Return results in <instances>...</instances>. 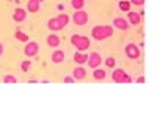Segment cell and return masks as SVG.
I'll list each match as a JSON object with an SVG mask.
<instances>
[{
	"mask_svg": "<svg viewBox=\"0 0 159 119\" xmlns=\"http://www.w3.org/2000/svg\"><path fill=\"white\" fill-rule=\"evenodd\" d=\"M73 22L76 24V25H85L86 22H88V14L83 11V9H79V11H76L75 14H73Z\"/></svg>",
	"mask_w": 159,
	"mask_h": 119,
	"instance_id": "obj_5",
	"label": "cell"
},
{
	"mask_svg": "<svg viewBox=\"0 0 159 119\" xmlns=\"http://www.w3.org/2000/svg\"><path fill=\"white\" fill-rule=\"evenodd\" d=\"M36 2H39V3H40V2H42V0H36Z\"/></svg>",
	"mask_w": 159,
	"mask_h": 119,
	"instance_id": "obj_29",
	"label": "cell"
},
{
	"mask_svg": "<svg viewBox=\"0 0 159 119\" xmlns=\"http://www.w3.org/2000/svg\"><path fill=\"white\" fill-rule=\"evenodd\" d=\"M64 82H66V84H73V82H75V77H73V76L64 77Z\"/></svg>",
	"mask_w": 159,
	"mask_h": 119,
	"instance_id": "obj_26",
	"label": "cell"
},
{
	"mask_svg": "<svg viewBox=\"0 0 159 119\" xmlns=\"http://www.w3.org/2000/svg\"><path fill=\"white\" fill-rule=\"evenodd\" d=\"M126 21H128L129 25H139L140 22H141V15H140L139 12H131V11H128Z\"/></svg>",
	"mask_w": 159,
	"mask_h": 119,
	"instance_id": "obj_9",
	"label": "cell"
},
{
	"mask_svg": "<svg viewBox=\"0 0 159 119\" xmlns=\"http://www.w3.org/2000/svg\"><path fill=\"white\" fill-rule=\"evenodd\" d=\"M46 43H48L49 48H58V45H60V37H58L55 33H51V34L46 37Z\"/></svg>",
	"mask_w": 159,
	"mask_h": 119,
	"instance_id": "obj_12",
	"label": "cell"
},
{
	"mask_svg": "<svg viewBox=\"0 0 159 119\" xmlns=\"http://www.w3.org/2000/svg\"><path fill=\"white\" fill-rule=\"evenodd\" d=\"M125 55L128 58H131V60H139L140 55H141V51L135 43H128L125 46Z\"/></svg>",
	"mask_w": 159,
	"mask_h": 119,
	"instance_id": "obj_4",
	"label": "cell"
},
{
	"mask_svg": "<svg viewBox=\"0 0 159 119\" xmlns=\"http://www.w3.org/2000/svg\"><path fill=\"white\" fill-rule=\"evenodd\" d=\"M111 25H113L115 28L122 30V31H126V30L129 28V24H128V21H126L125 18H120V16L115 18V20H113V22H111Z\"/></svg>",
	"mask_w": 159,
	"mask_h": 119,
	"instance_id": "obj_8",
	"label": "cell"
},
{
	"mask_svg": "<svg viewBox=\"0 0 159 119\" xmlns=\"http://www.w3.org/2000/svg\"><path fill=\"white\" fill-rule=\"evenodd\" d=\"M92 76H94V79L95 80H104L106 79V76H107V73L103 70V69H94V71H92Z\"/></svg>",
	"mask_w": 159,
	"mask_h": 119,
	"instance_id": "obj_17",
	"label": "cell"
},
{
	"mask_svg": "<svg viewBox=\"0 0 159 119\" xmlns=\"http://www.w3.org/2000/svg\"><path fill=\"white\" fill-rule=\"evenodd\" d=\"M70 42H71V45H73L79 52L88 51V48H89V45H91L89 39L85 37V36H80V34H73L71 36V39H70Z\"/></svg>",
	"mask_w": 159,
	"mask_h": 119,
	"instance_id": "obj_2",
	"label": "cell"
},
{
	"mask_svg": "<svg viewBox=\"0 0 159 119\" xmlns=\"http://www.w3.org/2000/svg\"><path fill=\"white\" fill-rule=\"evenodd\" d=\"M57 20L60 21V24H61L62 28H64V27H66V25H67V24L70 22V16H69L67 14H60L58 16H57Z\"/></svg>",
	"mask_w": 159,
	"mask_h": 119,
	"instance_id": "obj_18",
	"label": "cell"
},
{
	"mask_svg": "<svg viewBox=\"0 0 159 119\" xmlns=\"http://www.w3.org/2000/svg\"><path fill=\"white\" fill-rule=\"evenodd\" d=\"M131 5H135V6H143V5H144V0H131Z\"/></svg>",
	"mask_w": 159,
	"mask_h": 119,
	"instance_id": "obj_25",
	"label": "cell"
},
{
	"mask_svg": "<svg viewBox=\"0 0 159 119\" xmlns=\"http://www.w3.org/2000/svg\"><path fill=\"white\" fill-rule=\"evenodd\" d=\"M39 9H40V3H39V2H36V0H28V3H27L28 12L34 14V12H39Z\"/></svg>",
	"mask_w": 159,
	"mask_h": 119,
	"instance_id": "obj_16",
	"label": "cell"
},
{
	"mask_svg": "<svg viewBox=\"0 0 159 119\" xmlns=\"http://www.w3.org/2000/svg\"><path fill=\"white\" fill-rule=\"evenodd\" d=\"M73 77H75V80H82L86 77V70L83 67H76L73 70Z\"/></svg>",
	"mask_w": 159,
	"mask_h": 119,
	"instance_id": "obj_15",
	"label": "cell"
},
{
	"mask_svg": "<svg viewBox=\"0 0 159 119\" xmlns=\"http://www.w3.org/2000/svg\"><path fill=\"white\" fill-rule=\"evenodd\" d=\"M3 51H5V48H3V45L0 43V57L3 55Z\"/></svg>",
	"mask_w": 159,
	"mask_h": 119,
	"instance_id": "obj_28",
	"label": "cell"
},
{
	"mask_svg": "<svg viewBox=\"0 0 159 119\" xmlns=\"http://www.w3.org/2000/svg\"><path fill=\"white\" fill-rule=\"evenodd\" d=\"M3 82H5V84H16V82H18V79H16L15 76H11V75H7V76L3 77Z\"/></svg>",
	"mask_w": 159,
	"mask_h": 119,
	"instance_id": "obj_22",
	"label": "cell"
},
{
	"mask_svg": "<svg viewBox=\"0 0 159 119\" xmlns=\"http://www.w3.org/2000/svg\"><path fill=\"white\" fill-rule=\"evenodd\" d=\"M118 6H119V9H120V11L128 12V11H131V2H128V0H120Z\"/></svg>",
	"mask_w": 159,
	"mask_h": 119,
	"instance_id": "obj_19",
	"label": "cell"
},
{
	"mask_svg": "<svg viewBox=\"0 0 159 119\" xmlns=\"http://www.w3.org/2000/svg\"><path fill=\"white\" fill-rule=\"evenodd\" d=\"M86 63H88L91 69H97V67H100V64L103 63V58H101V55L98 52H92V54L88 55V61Z\"/></svg>",
	"mask_w": 159,
	"mask_h": 119,
	"instance_id": "obj_6",
	"label": "cell"
},
{
	"mask_svg": "<svg viewBox=\"0 0 159 119\" xmlns=\"http://www.w3.org/2000/svg\"><path fill=\"white\" fill-rule=\"evenodd\" d=\"M106 66H107V67H110V69H113V67L116 66V60H115L113 57H109V58H106Z\"/></svg>",
	"mask_w": 159,
	"mask_h": 119,
	"instance_id": "obj_24",
	"label": "cell"
},
{
	"mask_svg": "<svg viewBox=\"0 0 159 119\" xmlns=\"http://www.w3.org/2000/svg\"><path fill=\"white\" fill-rule=\"evenodd\" d=\"M137 82H139V84H143V82H144V77H143V76H140L139 79H137Z\"/></svg>",
	"mask_w": 159,
	"mask_h": 119,
	"instance_id": "obj_27",
	"label": "cell"
},
{
	"mask_svg": "<svg viewBox=\"0 0 159 119\" xmlns=\"http://www.w3.org/2000/svg\"><path fill=\"white\" fill-rule=\"evenodd\" d=\"M25 16H27V12H25V9H22V7L15 9L14 15H12V18H14L15 22H22L24 20H25Z\"/></svg>",
	"mask_w": 159,
	"mask_h": 119,
	"instance_id": "obj_11",
	"label": "cell"
},
{
	"mask_svg": "<svg viewBox=\"0 0 159 119\" xmlns=\"http://www.w3.org/2000/svg\"><path fill=\"white\" fill-rule=\"evenodd\" d=\"M91 36L95 40H106L113 36V25H97L91 30Z\"/></svg>",
	"mask_w": 159,
	"mask_h": 119,
	"instance_id": "obj_1",
	"label": "cell"
},
{
	"mask_svg": "<svg viewBox=\"0 0 159 119\" xmlns=\"http://www.w3.org/2000/svg\"><path fill=\"white\" fill-rule=\"evenodd\" d=\"M73 60L76 61V64L82 66V64H85L88 61V54H86V52H79V51H77L76 54H75V57H73Z\"/></svg>",
	"mask_w": 159,
	"mask_h": 119,
	"instance_id": "obj_14",
	"label": "cell"
},
{
	"mask_svg": "<svg viewBox=\"0 0 159 119\" xmlns=\"http://www.w3.org/2000/svg\"><path fill=\"white\" fill-rule=\"evenodd\" d=\"M83 6H85V0H71V7L73 9L79 11V9H83Z\"/></svg>",
	"mask_w": 159,
	"mask_h": 119,
	"instance_id": "obj_21",
	"label": "cell"
},
{
	"mask_svg": "<svg viewBox=\"0 0 159 119\" xmlns=\"http://www.w3.org/2000/svg\"><path fill=\"white\" fill-rule=\"evenodd\" d=\"M37 52H39V43L28 40L25 48H24V54L27 57H34V55H37Z\"/></svg>",
	"mask_w": 159,
	"mask_h": 119,
	"instance_id": "obj_7",
	"label": "cell"
},
{
	"mask_svg": "<svg viewBox=\"0 0 159 119\" xmlns=\"http://www.w3.org/2000/svg\"><path fill=\"white\" fill-rule=\"evenodd\" d=\"M51 60H52V63L54 64L62 63V61L66 60V54H64V51H61V49L54 51V52H52V55H51Z\"/></svg>",
	"mask_w": 159,
	"mask_h": 119,
	"instance_id": "obj_10",
	"label": "cell"
},
{
	"mask_svg": "<svg viewBox=\"0 0 159 119\" xmlns=\"http://www.w3.org/2000/svg\"><path fill=\"white\" fill-rule=\"evenodd\" d=\"M111 80L116 82V84H131L132 82L131 76L125 70H122V69H115V70H113V73H111Z\"/></svg>",
	"mask_w": 159,
	"mask_h": 119,
	"instance_id": "obj_3",
	"label": "cell"
},
{
	"mask_svg": "<svg viewBox=\"0 0 159 119\" xmlns=\"http://www.w3.org/2000/svg\"><path fill=\"white\" fill-rule=\"evenodd\" d=\"M15 37H16L18 40H21V42H28V40H30V37H28L25 33H22L21 30H16V33H15Z\"/></svg>",
	"mask_w": 159,
	"mask_h": 119,
	"instance_id": "obj_20",
	"label": "cell"
},
{
	"mask_svg": "<svg viewBox=\"0 0 159 119\" xmlns=\"http://www.w3.org/2000/svg\"><path fill=\"white\" fill-rule=\"evenodd\" d=\"M30 66H31V61H30V60H25V61H22V63H21V70L24 71V73H27L28 69H30Z\"/></svg>",
	"mask_w": 159,
	"mask_h": 119,
	"instance_id": "obj_23",
	"label": "cell"
},
{
	"mask_svg": "<svg viewBox=\"0 0 159 119\" xmlns=\"http://www.w3.org/2000/svg\"><path fill=\"white\" fill-rule=\"evenodd\" d=\"M48 28L52 31V33H55V31L62 30V25L60 24V21L57 20V16H55V18H51V20L48 21Z\"/></svg>",
	"mask_w": 159,
	"mask_h": 119,
	"instance_id": "obj_13",
	"label": "cell"
}]
</instances>
